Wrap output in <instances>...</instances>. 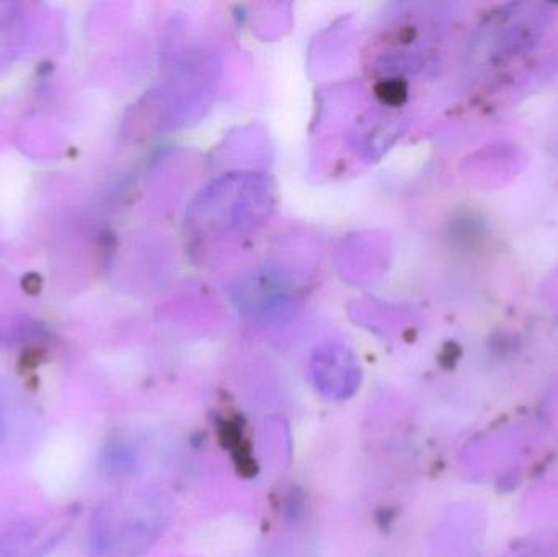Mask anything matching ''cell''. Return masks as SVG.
Here are the masks:
<instances>
[{"mask_svg":"<svg viewBox=\"0 0 558 557\" xmlns=\"http://www.w3.org/2000/svg\"><path fill=\"white\" fill-rule=\"evenodd\" d=\"M3 434H5V421H3V414L0 411V440H2Z\"/></svg>","mask_w":558,"mask_h":557,"instance_id":"obj_3","label":"cell"},{"mask_svg":"<svg viewBox=\"0 0 558 557\" xmlns=\"http://www.w3.org/2000/svg\"><path fill=\"white\" fill-rule=\"evenodd\" d=\"M167 509L150 493L120 494L98 507L90 522L88 543L95 557H137L162 533Z\"/></svg>","mask_w":558,"mask_h":557,"instance_id":"obj_1","label":"cell"},{"mask_svg":"<svg viewBox=\"0 0 558 557\" xmlns=\"http://www.w3.org/2000/svg\"><path fill=\"white\" fill-rule=\"evenodd\" d=\"M71 529L68 512L29 517L0 525V557H45Z\"/></svg>","mask_w":558,"mask_h":557,"instance_id":"obj_2","label":"cell"}]
</instances>
